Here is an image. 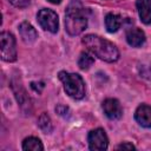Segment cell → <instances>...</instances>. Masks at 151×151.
<instances>
[{
  "instance_id": "cell-1",
  "label": "cell",
  "mask_w": 151,
  "mask_h": 151,
  "mask_svg": "<svg viewBox=\"0 0 151 151\" xmlns=\"http://www.w3.org/2000/svg\"><path fill=\"white\" fill-rule=\"evenodd\" d=\"M81 41L96 57L104 61L113 63L119 58V51L116 45L99 35L87 34L83 38Z\"/></svg>"
},
{
  "instance_id": "cell-2",
  "label": "cell",
  "mask_w": 151,
  "mask_h": 151,
  "mask_svg": "<svg viewBox=\"0 0 151 151\" xmlns=\"http://www.w3.org/2000/svg\"><path fill=\"white\" fill-rule=\"evenodd\" d=\"M87 27L86 9L79 0H72L65 13V28L70 35H78Z\"/></svg>"
},
{
  "instance_id": "cell-3",
  "label": "cell",
  "mask_w": 151,
  "mask_h": 151,
  "mask_svg": "<svg viewBox=\"0 0 151 151\" xmlns=\"http://www.w3.org/2000/svg\"><path fill=\"white\" fill-rule=\"evenodd\" d=\"M59 79L64 84L65 92L73 99H81L85 96V84L83 78L77 73L59 72Z\"/></svg>"
},
{
  "instance_id": "cell-4",
  "label": "cell",
  "mask_w": 151,
  "mask_h": 151,
  "mask_svg": "<svg viewBox=\"0 0 151 151\" xmlns=\"http://www.w3.org/2000/svg\"><path fill=\"white\" fill-rule=\"evenodd\" d=\"M0 50L1 58L5 61H15L17 60V47L15 39L9 32H1L0 34Z\"/></svg>"
},
{
  "instance_id": "cell-5",
  "label": "cell",
  "mask_w": 151,
  "mask_h": 151,
  "mask_svg": "<svg viewBox=\"0 0 151 151\" xmlns=\"http://www.w3.org/2000/svg\"><path fill=\"white\" fill-rule=\"evenodd\" d=\"M37 18H38V22L44 29L51 33H55L58 31L59 21H58V15L54 11L48 8H42L38 12Z\"/></svg>"
},
{
  "instance_id": "cell-6",
  "label": "cell",
  "mask_w": 151,
  "mask_h": 151,
  "mask_svg": "<svg viewBox=\"0 0 151 151\" xmlns=\"http://www.w3.org/2000/svg\"><path fill=\"white\" fill-rule=\"evenodd\" d=\"M88 147L90 150H96V151H101L106 150L109 145V139L103 129H94L90 131L88 137Z\"/></svg>"
},
{
  "instance_id": "cell-7",
  "label": "cell",
  "mask_w": 151,
  "mask_h": 151,
  "mask_svg": "<svg viewBox=\"0 0 151 151\" xmlns=\"http://www.w3.org/2000/svg\"><path fill=\"white\" fill-rule=\"evenodd\" d=\"M11 84H12V88H13V92L15 94V98H17L18 103L20 104L22 111H25L26 113H28L29 112V107H31V99L27 96L25 88L22 87V85L17 79H12V83Z\"/></svg>"
},
{
  "instance_id": "cell-8",
  "label": "cell",
  "mask_w": 151,
  "mask_h": 151,
  "mask_svg": "<svg viewBox=\"0 0 151 151\" xmlns=\"http://www.w3.org/2000/svg\"><path fill=\"white\" fill-rule=\"evenodd\" d=\"M103 110H104V113L110 118V119H119L122 117V113H123V110H122V106L119 104V101L117 99H113V98H107L103 101Z\"/></svg>"
},
{
  "instance_id": "cell-9",
  "label": "cell",
  "mask_w": 151,
  "mask_h": 151,
  "mask_svg": "<svg viewBox=\"0 0 151 151\" xmlns=\"http://www.w3.org/2000/svg\"><path fill=\"white\" fill-rule=\"evenodd\" d=\"M134 118L143 127H151V106L142 104L134 112Z\"/></svg>"
},
{
  "instance_id": "cell-10",
  "label": "cell",
  "mask_w": 151,
  "mask_h": 151,
  "mask_svg": "<svg viewBox=\"0 0 151 151\" xmlns=\"http://www.w3.org/2000/svg\"><path fill=\"white\" fill-rule=\"evenodd\" d=\"M19 32H20V35H21L22 40L27 44L34 42L38 38V33H37L35 28L31 24H28L27 21H24L19 25Z\"/></svg>"
},
{
  "instance_id": "cell-11",
  "label": "cell",
  "mask_w": 151,
  "mask_h": 151,
  "mask_svg": "<svg viewBox=\"0 0 151 151\" xmlns=\"http://www.w3.org/2000/svg\"><path fill=\"white\" fill-rule=\"evenodd\" d=\"M126 41L132 47H139L145 42V33L140 28H131L126 33Z\"/></svg>"
},
{
  "instance_id": "cell-12",
  "label": "cell",
  "mask_w": 151,
  "mask_h": 151,
  "mask_svg": "<svg viewBox=\"0 0 151 151\" xmlns=\"http://www.w3.org/2000/svg\"><path fill=\"white\" fill-rule=\"evenodd\" d=\"M136 6L140 20L146 25L151 24V0H138Z\"/></svg>"
},
{
  "instance_id": "cell-13",
  "label": "cell",
  "mask_w": 151,
  "mask_h": 151,
  "mask_svg": "<svg viewBox=\"0 0 151 151\" xmlns=\"http://www.w3.org/2000/svg\"><path fill=\"white\" fill-rule=\"evenodd\" d=\"M120 25H122V18H120L118 14L109 13V14L105 17V26H106V29H107L110 33L117 32V31L119 29Z\"/></svg>"
},
{
  "instance_id": "cell-14",
  "label": "cell",
  "mask_w": 151,
  "mask_h": 151,
  "mask_svg": "<svg viewBox=\"0 0 151 151\" xmlns=\"http://www.w3.org/2000/svg\"><path fill=\"white\" fill-rule=\"evenodd\" d=\"M22 149L26 151H41L44 150V146L39 138L28 137L22 142Z\"/></svg>"
},
{
  "instance_id": "cell-15",
  "label": "cell",
  "mask_w": 151,
  "mask_h": 151,
  "mask_svg": "<svg viewBox=\"0 0 151 151\" xmlns=\"http://www.w3.org/2000/svg\"><path fill=\"white\" fill-rule=\"evenodd\" d=\"M38 126L44 133H50L53 130V124L47 113H42L38 119Z\"/></svg>"
},
{
  "instance_id": "cell-16",
  "label": "cell",
  "mask_w": 151,
  "mask_h": 151,
  "mask_svg": "<svg viewBox=\"0 0 151 151\" xmlns=\"http://www.w3.org/2000/svg\"><path fill=\"white\" fill-rule=\"evenodd\" d=\"M94 63V58L92 54L87 53V52H81L79 59H78V66L81 70H88Z\"/></svg>"
},
{
  "instance_id": "cell-17",
  "label": "cell",
  "mask_w": 151,
  "mask_h": 151,
  "mask_svg": "<svg viewBox=\"0 0 151 151\" xmlns=\"http://www.w3.org/2000/svg\"><path fill=\"white\" fill-rule=\"evenodd\" d=\"M55 112H57L59 116H61V117H66V116H68V113H70V109H68L67 106H65V105H58V106L55 107Z\"/></svg>"
},
{
  "instance_id": "cell-18",
  "label": "cell",
  "mask_w": 151,
  "mask_h": 151,
  "mask_svg": "<svg viewBox=\"0 0 151 151\" xmlns=\"http://www.w3.org/2000/svg\"><path fill=\"white\" fill-rule=\"evenodd\" d=\"M13 6L19 8H25L29 5V0H8Z\"/></svg>"
},
{
  "instance_id": "cell-19",
  "label": "cell",
  "mask_w": 151,
  "mask_h": 151,
  "mask_svg": "<svg viewBox=\"0 0 151 151\" xmlns=\"http://www.w3.org/2000/svg\"><path fill=\"white\" fill-rule=\"evenodd\" d=\"M31 87H32V88H33L35 92L40 93V92L44 90L45 84H44L42 81H32V83H31Z\"/></svg>"
},
{
  "instance_id": "cell-20",
  "label": "cell",
  "mask_w": 151,
  "mask_h": 151,
  "mask_svg": "<svg viewBox=\"0 0 151 151\" xmlns=\"http://www.w3.org/2000/svg\"><path fill=\"white\" fill-rule=\"evenodd\" d=\"M118 149H127V150H134V146L130 143H123L120 145H118Z\"/></svg>"
},
{
  "instance_id": "cell-21",
  "label": "cell",
  "mask_w": 151,
  "mask_h": 151,
  "mask_svg": "<svg viewBox=\"0 0 151 151\" xmlns=\"http://www.w3.org/2000/svg\"><path fill=\"white\" fill-rule=\"evenodd\" d=\"M48 1H50L51 4H55V5H57V4H60L61 0H48Z\"/></svg>"
}]
</instances>
